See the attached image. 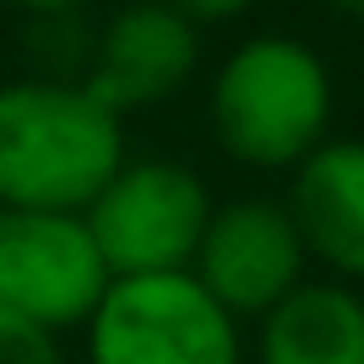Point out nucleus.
<instances>
[{
	"label": "nucleus",
	"instance_id": "nucleus-9",
	"mask_svg": "<svg viewBox=\"0 0 364 364\" xmlns=\"http://www.w3.org/2000/svg\"><path fill=\"white\" fill-rule=\"evenodd\" d=\"M256 364H364V296L341 279H301L262 313Z\"/></svg>",
	"mask_w": 364,
	"mask_h": 364
},
{
	"label": "nucleus",
	"instance_id": "nucleus-4",
	"mask_svg": "<svg viewBox=\"0 0 364 364\" xmlns=\"http://www.w3.org/2000/svg\"><path fill=\"white\" fill-rule=\"evenodd\" d=\"M80 330L85 364H245L239 318L216 307L193 273L108 279Z\"/></svg>",
	"mask_w": 364,
	"mask_h": 364
},
{
	"label": "nucleus",
	"instance_id": "nucleus-2",
	"mask_svg": "<svg viewBox=\"0 0 364 364\" xmlns=\"http://www.w3.org/2000/svg\"><path fill=\"white\" fill-rule=\"evenodd\" d=\"M336 114L330 63L296 34H250L210 74V131L250 171H296Z\"/></svg>",
	"mask_w": 364,
	"mask_h": 364
},
{
	"label": "nucleus",
	"instance_id": "nucleus-7",
	"mask_svg": "<svg viewBox=\"0 0 364 364\" xmlns=\"http://www.w3.org/2000/svg\"><path fill=\"white\" fill-rule=\"evenodd\" d=\"M193 68H199V23H188L165 0H131L91 34L80 85L125 119L131 108L176 97L193 80Z\"/></svg>",
	"mask_w": 364,
	"mask_h": 364
},
{
	"label": "nucleus",
	"instance_id": "nucleus-11",
	"mask_svg": "<svg viewBox=\"0 0 364 364\" xmlns=\"http://www.w3.org/2000/svg\"><path fill=\"white\" fill-rule=\"evenodd\" d=\"M165 6H176L188 23L205 28V23H233V17H245L256 0H165Z\"/></svg>",
	"mask_w": 364,
	"mask_h": 364
},
{
	"label": "nucleus",
	"instance_id": "nucleus-10",
	"mask_svg": "<svg viewBox=\"0 0 364 364\" xmlns=\"http://www.w3.org/2000/svg\"><path fill=\"white\" fill-rule=\"evenodd\" d=\"M0 364H63V336L0 307Z\"/></svg>",
	"mask_w": 364,
	"mask_h": 364
},
{
	"label": "nucleus",
	"instance_id": "nucleus-12",
	"mask_svg": "<svg viewBox=\"0 0 364 364\" xmlns=\"http://www.w3.org/2000/svg\"><path fill=\"white\" fill-rule=\"evenodd\" d=\"M6 6H23V11H34V17H68V11H80V6H91V0H6Z\"/></svg>",
	"mask_w": 364,
	"mask_h": 364
},
{
	"label": "nucleus",
	"instance_id": "nucleus-14",
	"mask_svg": "<svg viewBox=\"0 0 364 364\" xmlns=\"http://www.w3.org/2000/svg\"><path fill=\"white\" fill-rule=\"evenodd\" d=\"M0 17H6V0H0Z\"/></svg>",
	"mask_w": 364,
	"mask_h": 364
},
{
	"label": "nucleus",
	"instance_id": "nucleus-1",
	"mask_svg": "<svg viewBox=\"0 0 364 364\" xmlns=\"http://www.w3.org/2000/svg\"><path fill=\"white\" fill-rule=\"evenodd\" d=\"M125 159V119L68 74L0 80V205L85 210Z\"/></svg>",
	"mask_w": 364,
	"mask_h": 364
},
{
	"label": "nucleus",
	"instance_id": "nucleus-5",
	"mask_svg": "<svg viewBox=\"0 0 364 364\" xmlns=\"http://www.w3.org/2000/svg\"><path fill=\"white\" fill-rule=\"evenodd\" d=\"M108 267L80 210H6L0 205V307L63 336L91 318Z\"/></svg>",
	"mask_w": 364,
	"mask_h": 364
},
{
	"label": "nucleus",
	"instance_id": "nucleus-6",
	"mask_svg": "<svg viewBox=\"0 0 364 364\" xmlns=\"http://www.w3.org/2000/svg\"><path fill=\"white\" fill-rule=\"evenodd\" d=\"M188 273L233 318H262L273 301H284L307 279V245H301L284 199L250 193V199L210 205V222L199 233Z\"/></svg>",
	"mask_w": 364,
	"mask_h": 364
},
{
	"label": "nucleus",
	"instance_id": "nucleus-3",
	"mask_svg": "<svg viewBox=\"0 0 364 364\" xmlns=\"http://www.w3.org/2000/svg\"><path fill=\"white\" fill-rule=\"evenodd\" d=\"M210 205L216 199L193 165L165 154H136V159L125 154L80 216L91 228L108 279H142V273H188Z\"/></svg>",
	"mask_w": 364,
	"mask_h": 364
},
{
	"label": "nucleus",
	"instance_id": "nucleus-8",
	"mask_svg": "<svg viewBox=\"0 0 364 364\" xmlns=\"http://www.w3.org/2000/svg\"><path fill=\"white\" fill-rule=\"evenodd\" d=\"M284 210L307 262H324L341 284H364V136H324L290 171Z\"/></svg>",
	"mask_w": 364,
	"mask_h": 364
},
{
	"label": "nucleus",
	"instance_id": "nucleus-13",
	"mask_svg": "<svg viewBox=\"0 0 364 364\" xmlns=\"http://www.w3.org/2000/svg\"><path fill=\"white\" fill-rule=\"evenodd\" d=\"M318 6H330L336 17H353V23H364V0H318Z\"/></svg>",
	"mask_w": 364,
	"mask_h": 364
}]
</instances>
